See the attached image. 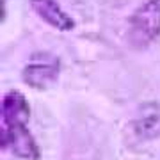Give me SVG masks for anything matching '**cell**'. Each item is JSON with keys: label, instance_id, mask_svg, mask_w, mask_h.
<instances>
[{"label": "cell", "instance_id": "4", "mask_svg": "<svg viewBox=\"0 0 160 160\" xmlns=\"http://www.w3.org/2000/svg\"><path fill=\"white\" fill-rule=\"evenodd\" d=\"M30 7L43 22L52 25L53 29L68 32L75 27L73 18L66 11H62V7L57 4V0H30Z\"/></svg>", "mask_w": 160, "mask_h": 160}, {"label": "cell", "instance_id": "2", "mask_svg": "<svg viewBox=\"0 0 160 160\" xmlns=\"http://www.w3.org/2000/svg\"><path fill=\"white\" fill-rule=\"evenodd\" d=\"M160 36V0H146L130 18L128 39L135 46H146Z\"/></svg>", "mask_w": 160, "mask_h": 160}, {"label": "cell", "instance_id": "3", "mask_svg": "<svg viewBox=\"0 0 160 160\" xmlns=\"http://www.w3.org/2000/svg\"><path fill=\"white\" fill-rule=\"evenodd\" d=\"M59 78V61L46 59V61H32L23 68V80L34 89H46L53 86Z\"/></svg>", "mask_w": 160, "mask_h": 160}, {"label": "cell", "instance_id": "1", "mask_svg": "<svg viewBox=\"0 0 160 160\" xmlns=\"http://www.w3.org/2000/svg\"><path fill=\"white\" fill-rule=\"evenodd\" d=\"M30 107L20 91H7L2 100V148L23 160L41 157L36 139L27 128Z\"/></svg>", "mask_w": 160, "mask_h": 160}, {"label": "cell", "instance_id": "5", "mask_svg": "<svg viewBox=\"0 0 160 160\" xmlns=\"http://www.w3.org/2000/svg\"><path fill=\"white\" fill-rule=\"evenodd\" d=\"M133 133L142 141H149L160 135V105H146L142 112L132 123Z\"/></svg>", "mask_w": 160, "mask_h": 160}]
</instances>
